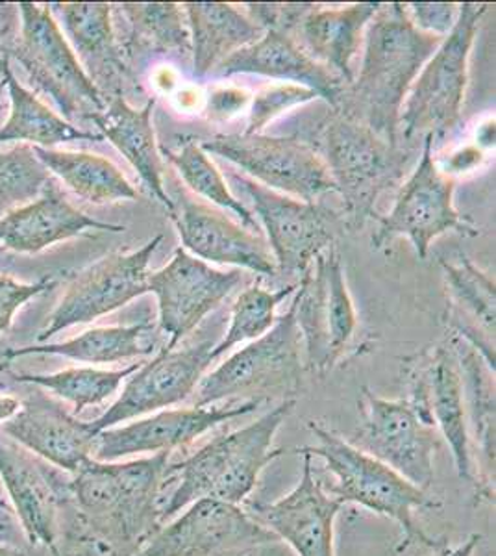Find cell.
I'll use <instances>...</instances> for the list:
<instances>
[{
	"mask_svg": "<svg viewBox=\"0 0 496 556\" xmlns=\"http://www.w3.org/2000/svg\"><path fill=\"white\" fill-rule=\"evenodd\" d=\"M480 540H482L480 534H471L463 544L456 545V547H448V544H443L434 549V555L430 556H474Z\"/></svg>",
	"mask_w": 496,
	"mask_h": 556,
	"instance_id": "f6af8a7d",
	"label": "cell"
},
{
	"mask_svg": "<svg viewBox=\"0 0 496 556\" xmlns=\"http://www.w3.org/2000/svg\"><path fill=\"white\" fill-rule=\"evenodd\" d=\"M264 401H228L225 405L191 406L154 412L128 424L110 427L94 438L93 460L123 462L132 456L173 453L219 425L258 410Z\"/></svg>",
	"mask_w": 496,
	"mask_h": 556,
	"instance_id": "e0dca14e",
	"label": "cell"
},
{
	"mask_svg": "<svg viewBox=\"0 0 496 556\" xmlns=\"http://www.w3.org/2000/svg\"><path fill=\"white\" fill-rule=\"evenodd\" d=\"M441 267L445 273L446 288L453 303L459 308L458 316L463 314L471 317L467 329L454 336L476 349L485 364L495 371V278L474 266L463 254L454 262L441 260Z\"/></svg>",
	"mask_w": 496,
	"mask_h": 556,
	"instance_id": "1f68e13d",
	"label": "cell"
},
{
	"mask_svg": "<svg viewBox=\"0 0 496 556\" xmlns=\"http://www.w3.org/2000/svg\"><path fill=\"white\" fill-rule=\"evenodd\" d=\"M182 8L191 36V60L196 80H204L233 52L264 36V30L233 4L186 2Z\"/></svg>",
	"mask_w": 496,
	"mask_h": 556,
	"instance_id": "f546056e",
	"label": "cell"
},
{
	"mask_svg": "<svg viewBox=\"0 0 496 556\" xmlns=\"http://www.w3.org/2000/svg\"><path fill=\"white\" fill-rule=\"evenodd\" d=\"M404 375L408 380L409 403L448 443L459 479L476 486L466 393L453 338L406 358Z\"/></svg>",
	"mask_w": 496,
	"mask_h": 556,
	"instance_id": "5bb4252c",
	"label": "cell"
},
{
	"mask_svg": "<svg viewBox=\"0 0 496 556\" xmlns=\"http://www.w3.org/2000/svg\"><path fill=\"white\" fill-rule=\"evenodd\" d=\"M93 232H125V227L102 223L75 208L58 186L56 178L44 184L41 195L0 217V243L15 253H39L58 241Z\"/></svg>",
	"mask_w": 496,
	"mask_h": 556,
	"instance_id": "d4e9b609",
	"label": "cell"
},
{
	"mask_svg": "<svg viewBox=\"0 0 496 556\" xmlns=\"http://www.w3.org/2000/svg\"><path fill=\"white\" fill-rule=\"evenodd\" d=\"M239 282L238 269L219 271L178 247L169 264L152 271L147 282L157 299V325L169 336L165 349H176Z\"/></svg>",
	"mask_w": 496,
	"mask_h": 556,
	"instance_id": "d6986e66",
	"label": "cell"
},
{
	"mask_svg": "<svg viewBox=\"0 0 496 556\" xmlns=\"http://www.w3.org/2000/svg\"><path fill=\"white\" fill-rule=\"evenodd\" d=\"M176 186V184H175ZM169 217L180 236L183 251L202 262L243 267L262 277H275L277 264L264 236L251 232L215 208L214 204L191 195L186 188H175L169 195Z\"/></svg>",
	"mask_w": 496,
	"mask_h": 556,
	"instance_id": "ffe728a7",
	"label": "cell"
},
{
	"mask_svg": "<svg viewBox=\"0 0 496 556\" xmlns=\"http://www.w3.org/2000/svg\"><path fill=\"white\" fill-rule=\"evenodd\" d=\"M21 36L4 52L15 58L31 86L56 102L65 121L102 112L106 102L89 80L49 4L20 2Z\"/></svg>",
	"mask_w": 496,
	"mask_h": 556,
	"instance_id": "ba28073f",
	"label": "cell"
},
{
	"mask_svg": "<svg viewBox=\"0 0 496 556\" xmlns=\"http://www.w3.org/2000/svg\"><path fill=\"white\" fill-rule=\"evenodd\" d=\"M0 75L7 83L12 101V112L4 127L0 128V146L10 141H26L34 147L51 149L58 143L69 141H102L101 134L88 132L76 128L62 115L54 114L51 108L44 106L36 93L21 86L10 67V58L0 52Z\"/></svg>",
	"mask_w": 496,
	"mask_h": 556,
	"instance_id": "d6a6232c",
	"label": "cell"
},
{
	"mask_svg": "<svg viewBox=\"0 0 496 556\" xmlns=\"http://www.w3.org/2000/svg\"><path fill=\"white\" fill-rule=\"evenodd\" d=\"M485 160H487V152L484 149H480L476 143H467L459 147L458 151H454L443 164L437 162V167L443 175L454 178L456 175L476 172L484 165Z\"/></svg>",
	"mask_w": 496,
	"mask_h": 556,
	"instance_id": "ee69618b",
	"label": "cell"
},
{
	"mask_svg": "<svg viewBox=\"0 0 496 556\" xmlns=\"http://www.w3.org/2000/svg\"><path fill=\"white\" fill-rule=\"evenodd\" d=\"M10 514H12V506L8 505L7 501L0 497V516L2 518H10ZM0 542H4L2 534H0Z\"/></svg>",
	"mask_w": 496,
	"mask_h": 556,
	"instance_id": "c3c4849f",
	"label": "cell"
},
{
	"mask_svg": "<svg viewBox=\"0 0 496 556\" xmlns=\"http://www.w3.org/2000/svg\"><path fill=\"white\" fill-rule=\"evenodd\" d=\"M415 28L406 4H382L365 28L364 58L358 76L341 91L335 112L398 143V121L415 78L441 41Z\"/></svg>",
	"mask_w": 496,
	"mask_h": 556,
	"instance_id": "6da1fadb",
	"label": "cell"
},
{
	"mask_svg": "<svg viewBox=\"0 0 496 556\" xmlns=\"http://www.w3.org/2000/svg\"><path fill=\"white\" fill-rule=\"evenodd\" d=\"M308 429L319 443L306 445L304 450L314 458H322L328 471L333 475L335 482L327 488L330 495L343 505L354 503L369 513L395 521L404 534L398 551L408 549L409 545L415 544L428 549H437L446 544L428 536L415 518V513L419 510L441 508L440 501L430 497L428 492L414 486L395 469L358 450L319 421H308Z\"/></svg>",
	"mask_w": 496,
	"mask_h": 556,
	"instance_id": "277c9868",
	"label": "cell"
},
{
	"mask_svg": "<svg viewBox=\"0 0 496 556\" xmlns=\"http://www.w3.org/2000/svg\"><path fill=\"white\" fill-rule=\"evenodd\" d=\"M295 405V399L280 401L254 424L209 440L183 460L170 462L160 505L162 525L199 500L241 506L264 469L285 453L275 450L272 442Z\"/></svg>",
	"mask_w": 496,
	"mask_h": 556,
	"instance_id": "7a4b0ae2",
	"label": "cell"
},
{
	"mask_svg": "<svg viewBox=\"0 0 496 556\" xmlns=\"http://www.w3.org/2000/svg\"><path fill=\"white\" fill-rule=\"evenodd\" d=\"M56 285L54 278H43L36 285H21L7 275H0V334L7 332L12 325L15 312L25 306L30 299L38 298Z\"/></svg>",
	"mask_w": 496,
	"mask_h": 556,
	"instance_id": "b9f144b4",
	"label": "cell"
},
{
	"mask_svg": "<svg viewBox=\"0 0 496 556\" xmlns=\"http://www.w3.org/2000/svg\"><path fill=\"white\" fill-rule=\"evenodd\" d=\"M295 303L278 317L277 325L254 342L204 375L196 386L193 406L228 401L295 399L302 384V336L296 327Z\"/></svg>",
	"mask_w": 496,
	"mask_h": 556,
	"instance_id": "52a82bcc",
	"label": "cell"
},
{
	"mask_svg": "<svg viewBox=\"0 0 496 556\" xmlns=\"http://www.w3.org/2000/svg\"><path fill=\"white\" fill-rule=\"evenodd\" d=\"M317 99L319 97L315 91L295 84H272L259 89L256 96H252L249 127L245 128V132L262 134V130L280 115Z\"/></svg>",
	"mask_w": 496,
	"mask_h": 556,
	"instance_id": "ab89813d",
	"label": "cell"
},
{
	"mask_svg": "<svg viewBox=\"0 0 496 556\" xmlns=\"http://www.w3.org/2000/svg\"><path fill=\"white\" fill-rule=\"evenodd\" d=\"M0 432L31 455L73 475L93 458L97 434L89 421L76 419L73 412L41 392L21 401L20 410L2 424Z\"/></svg>",
	"mask_w": 496,
	"mask_h": 556,
	"instance_id": "7402d4cb",
	"label": "cell"
},
{
	"mask_svg": "<svg viewBox=\"0 0 496 556\" xmlns=\"http://www.w3.org/2000/svg\"><path fill=\"white\" fill-rule=\"evenodd\" d=\"M408 17L417 30L446 38L458 21L459 4L453 2H414L406 4Z\"/></svg>",
	"mask_w": 496,
	"mask_h": 556,
	"instance_id": "60d3db41",
	"label": "cell"
},
{
	"mask_svg": "<svg viewBox=\"0 0 496 556\" xmlns=\"http://www.w3.org/2000/svg\"><path fill=\"white\" fill-rule=\"evenodd\" d=\"M49 7L60 15L78 62L104 102L125 97L126 84L138 83V78L126 64L120 41L115 38L114 7L106 2H65Z\"/></svg>",
	"mask_w": 496,
	"mask_h": 556,
	"instance_id": "cb8c5ba5",
	"label": "cell"
},
{
	"mask_svg": "<svg viewBox=\"0 0 496 556\" xmlns=\"http://www.w3.org/2000/svg\"><path fill=\"white\" fill-rule=\"evenodd\" d=\"M301 479L288 495L251 513L296 556H335V519L341 503L314 473V456L301 447Z\"/></svg>",
	"mask_w": 496,
	"mask_h": 556,
	"instance_id": "44dd1931",
	"label": "cell"
},
{
	"mask_svg": "<svg viewBox=\"0 0 496 556\" xmlns=\"http://www.w3.org/2000/svg\"><path fill=\"white\" fill-rule=\"evenodd\" d=\"M156 97H151L143 108H133L125 97L107 99L102 112H91L86 119L93 121L102 138L125 156L152 195L164 204L167 212L173 208L169 191L165 188V165L157 147L156 130L152 123Z\"/></svg>",
	"mask_w": 496,
	"mask_h": 556,
	"instance_id": "83f0119b",
	"label": "cell"
},
{
	"mask_svg": "<svg viewBox=\"0 0 496 556\" xmlns=\"http://www.w3.org/2000/svg\"><path fill=\"white\" fill-rule=\"evenodd\" d=\"M215 343L201 342L186 349H162L138 367L123 386V392L102 416L89 421L94 434L128 424L154 412L167 410L193 397L207 367L212 366Z\"/></svg>",
	"mask_w": 496,
	"mask_h": 556,
	"instance_id": "ac0fdd59",
	"label": "cell"
},
{
	"mask_svg": "<svg viewBox=\"0 0 496 556\" xmlns=\"http://www.w3.org/2000/svg\"><path fill=\"white\" fill-rule=\"evenodd\" d=\"M162 241L164 235L154 236L138 251L107 254L78 273L67 286L60 304L47 317V327L39 332L38 342H47L51 336L75 325H86L107 316L149 293V264Z\"/></svg>",
	"mask_w": 496,
	"mask_h": 556,
	"instance_id": "9a60e30c",
	"label": "cell"
},
{
	"mask_svg": "<svg viewBox=\"0 0 496 556\" xmlns=\"http://www.w3.org/2000/svg\"><path fill=\"white\" fill-rule=\"evenodd\" d=\"M480 149H487L495 147V119L485 121L484 125H480L476 130V141H474Z\"/></svg>",
	"mask_w": 496,
	"mask_h": 556,
	"instance_id": "bcb514c9",
	"label": "cell"
},
{
	"mask_svg": "<svg viewBox=\"0 0 496 556\" xmlns=\"http://www.w3.org/2000/svg\"><path fill=\"white\" fill-rule=\"evenodd\" d=\"M4 88H7V83H4V80H0V97L4 93Z\"/></svg>",
	"mask_w": 496,
	"mask_h": 556,
	"instance_id": "f5cc1de1",
	"label": "cell"
},
{
	"mask_svg": "<svg viewBox=\"0 0 496 556\" xmlns=\"http://www.w3.org/2000/svg\"><path fill=\"white\" fill-rule=\"evenodd\" d=\"M8 366H10V362H0V374H4V371H8ZM4 388H7V382H2V380H0V390H4Z\"/></svg>",
	"mask_w": 496,
	"mask_h": 556,
	"instance_id": "f907efd6",
	"label": "cell"
},
{
	"mask_svg": "<svg viewBox=\"0 0 496 556\" xmlns=\"http://www.w3.org/2000/svg\"><path fill=\"white\" fill-rule=\"evenodd\" d=\"M317 152L340 193L341 214L348 228H361L377 217L380 197L398 186L414 156L335 110L321 125Z\"/></svg>",
	"mask_w": 496,
	"mask_h": 556,
	"instance_id": "8992f818",
	"label": "cell"
},
{
	"mask_svg": "<svg viewBox=\"0 0 496 556\" xmlns=\"http://www.w3.org/2000/svg\"><path fill=\"white\" fill-rule=\"evenodd\" d=\"M8 36V28L7 26H0V51H2V41H4V38Z\"/></svg>",
	"mask_w": 496,
	"mask_h": 556,
	"instance_id": "816d5d0a",
	"label": "cell"
},
{
	"mask_svg": "<svg viewBox=\"0 0 496 556\" xmlns=\"http://www.w3.org/2000/svg\"><path fill=\"white\" fill-rule=\"evenodd\" d=\"M0 556H25V553H21L15 547H8V545L0 544Z\"/></svg>",
	"mask_w": 496,
	"mask_h": 556,
	"instance_id": "681fc988",
	"label": "cell"
},
{
	"mask_svg": "<svg viewBox=\"0 0 496 556\" xmlns=\"http://www.w3.org/2000/svg\"><path fill=\"white\" fill-rule=\"evenodd\" d=\"M170 453L136 460L86 462L69 482L71 497L106 544L136 556L162 527L160 505Z\"/></svg>",
	"mask_w": 496,
	"mask_h": 556,
	"instance_id": "3957f363",
	"label": "cell"
},
{
	"mask_svg": "<svg viewBox=\"0 0 496 556\" xmlns=\"http://www.w3.org/2000/svg\"><path fill=\"white\" fill-rule=\"evenodd\" d=\"M228 177L251 197L252 214H256L254 217H258L267 235L277 275L302 278L315 258L333 245L341 228H345L343 215L322 203H308L269 190L238 169H228Z\"/></svg>",
	"mask_w": 496,
	"mask_h": 556,
	"instance_id": "7c38bea8",
	"label": "cell"
},
{
	"mask_svg": "<svg viewBox=\"0 0 496 556\" xmlns=\"http://www.w3.org/2000/svg\"><path fill=\"white\" fill-rule=\"evenodd\" d=\"M359 408L364 421L352 438V445L428 492L434 482L435 453L443 447L440 430L428 424L408 399L378 397L369 388H364Z\"/></svg>",
	"mask_w": 496,
	"mask_h": 556,
	"instance_id": "4fadbf2b",
	"label": "cell"
},
{
	"mask_svg": "<svg viewBox=\"0 0 496 556\" xmlns=\"http://www.w3.org/2000/svg\"><path fill=\"white\" fill-rule=\"evenodd\" d=\"M296 285H288L280 290H265L264 286H249L241 295L236 299L232 306V317L228 325L227 334L222 336L219 343L212 349V361H217L230 349L238 348L239 343L254 342L267 334L277 325V308L280 304L295 293Z\"/></svg>",
	"mask_w": 496,
	"mask_h": 556,
	"instance_id": "74e56055",
	"label": "cell"
},
{
	"mask_svg": "<svg viewBox=\"0 0 496 556\" xmlns=\"http://www.w3.org/2000/svg\"><path fill=\"white\" fill-rule=\"evenodd\" d=\"M487 10L489 4H459L453 30L415 78L398 121V143L404 149L417 152L427 136L437 141L461 127L469 58Z\"/></svg>",
	"mask_w": 496,
	"mask_h": 556,
	"instance_id": "5b68a950",
	"label": "cell"
},
{
	"mask_svg": "<svg viewBox=\"0 0 496 556\" xmlns=\"http://www.w3.org/2000/svg\"><path fill=\"white\" fill-rule=\"evenodd\" d=\"M128 21V39L120 41L126 64L136 76L141 62L160 54L191 56V36L188 20L180 4L147 2V4H117Z\"/></svg>",
	"mask_w": 496,
	"mask_h": 556,
	"instance_id": "4dcf8cb0",
	"label": "cell"
},
{
	"mask_svg": "<svg viewBox=\"0 0 496 556\" xmlns=\"http://www.w3.org/2000/svg\"><path fill=\"white\" fill-rule=\"evenodd\" d=\"M20 406V399L12 397V395H0V424H4L10 417L15 416Z\"/></svg>",
	"mask_w": 496,
	"mask_h": 556,
	"instance_id": "7dc6e473",
	"label": "cell"
},
{
	"mask_svg": "<svg viewBox=\"0 0 496 556\" xmlns=\"http://www.w3.org/2000/svg\"><path fill=\"white\" fill-rule=\"evenodd\" d=\"M49 169L39 162L30 146L0 152V212H12L38 199L51 180Z\"/></svg>",
	"mask_w": 496,
	"mask_h": 556,
	"instance_id": "f35d334b",
	"label": "cell"
},
{
	"mask_svg": "<svg viewBox=\"0 0 496 556\" xmlns=\"http://www.w3.org/2000/svg\"><path fill=\"white\" fill-rule=\"evenodd\" d=\"M217 78L233 75H259L282 83L311 89L328 106H338L345 84L327 67L302 51L301 45L288 33L265 30L264 36L233 52L212 73Z\"/></svg>",
	"mask_w": 496,
	"mask_h": 556,
	"instance_id": "484cf974",
	"label": "cell"
},
{
	"mask_svg": "<svg viewBox=\"0 0 496 556\" xmlns=\"http://www.w3.org/2000/svg\"><path fill=\"white\" fill-rule=\"evenodd\" d=\"M252 96L238 86H212L204 97V115L215 123H225L243 114L251 106Z\"/></svg>",
	"mask_w": 496,
	"mask_h": 556,
	"instance_id": "7bdbcfd3",
	"label": "cell"
},
{
	"mask_svg": "<svg viewBox=\"0 0 496 556\" xmlns=\"http://www.w3.org/2000/svg\"><path fill=\"white\" fill-rule=\"evenodd\" d=\"M152 330L151 321L117 325V327H94L67 342L28 345V348L8 349L4 361L20 358L26 354H58L84 364H117V362L139 358L154 351L152 345L143 343L147 332Z\"/></svg>",
	"mask_w": 496,
	"mask_h": 556,
	"instance_id": "e575fe53",
	"label": "cell"
},
{
	"mask_svg": "<svg viewBox=\"0 0 496 556\" xmlns=\"http://www.w3.org/2000/svg\"><path fill=\"white\" fill-rule=\"evenodd\" d=\"M432 136L422 139L421 159L408 180L400 186L390 214L380 215L372 235V249H383L395 238H408L417 258L424 260L432 241L456 232L476 238L482 230L471 217L459 214L454 204L456 178L446 177L437 167Z\"/></svg>",
	"mask_w": 496,
	"mask_h": 556,
	"instance_id": "9c48e42d",
	"label": "cell"
},
{
	"mask_svg": "<svg viewBox=\"0 0 496 556\" xmlns=\"http://www.w3.org/2000/svg\"><path fill=\"white\" fill-rule=\"evenodd\" d=\"M278 542L239 505L199 500L147 540L136 556H227Z\"/></svg>",
	"mask_w": 496,
	"mask_h": 556,
	"instance_id": "2e32d148",
	"label": "cell"
},
{
	"mask_svg": "<svg viewBox=\"0 0 496 556\" xmlns=\"http://www.w3.org/2000/svg\"><path fill=\"white\" fill-rule=\"evenodd\" d=\"M466 393L469 437L476 451V495L495 501V371L466 340L453 336Z\"/></svg>",
	"mask_w": 496,
	"mask_h": 556,
	"instance_id": "f1b7e54d",
	"label": "cell"
},
{
	"mask_svg": "<svg viewBox=\"0 0 496 556\" xmlns=\"http://www.w3.org/2000/svg\"><path fill=\"white\" fill-rule=\"evenodd\" d=\"M0 481L7 488L13 513L20 519L26 540L51 551L52 556H62L58 549L60 486L38 456L23 450L2 432Z\"/></svg>",
	"mask_w": 496,
	"mask_h": 556,
	"instance_id": "603a6c76",
	"label": "cell"
},
{
	"mask_svg": "<svg viewBox=\"0 0 496 556\" xmlns=\"http://www.w3.org/2000/svg\"><path fill=\"white\" fill-rule=\"evenodd\" d=\"M199 146L236 165L254 182L283 195L317 203L322 195L335 193V184L319 152L298 136L215 134L201 139Z\"/></svg>",
	"mask_w": 496,
	"mask_h": 556,
	"instance_id": "8fae6325",
	"label": "cell"
},
{
	"mask_svg": "<svg viewBox=\"0 0 496 556\" xmlns=\"http://www.w3.org/2000/svg\"><path fill=\"white\" fill-rule=\"evenodd\" d=\"M160 152L162 156L169 160L178 177L182 178V182L188 186L191 195L201 197L206 203L219 208L230 210L243 227L249 228L251 232L262 235L258 219L245 204L239 201L238 197L232 195L222 173L209 160L207 152L202 151L199 146V139H186L178 149L162 146Z\"/></svg>",
	"mask_w": 496,
	"mask_h": 556,
	"instance_id": "d590c367",
	"label": "cell"
},
{
	"mask_svg": "<svg viewBox=\"0 0 496 556\" xmlns=\"http://www.w3.org/2000/svg\"><path fill=\"white\" fill-rule=\"evenodd\" d=\"M141 364L112 369H94V367H71L51 375H15L13 379L23 384L39 386L56 397L73 405V416H78L88 406L102 405L107 399L114 397L130 375L138 371Z\"/></svg>",
	"mask_w": 496,
	"mask_h": 556,
	"instance_id": "8d00e7d4",
	"label": "cell"
},
{
	"mask_svg": "<svg viewBox=\"0 0 496 556\" xmlns=\"http://www.w3.org/2000/svg\"><path fill=\"white\" fill-rule=\"evenodd\" d=\"M31 151L51 175H56L75 195L88 203L101 206L138 199V191L126 180L119 167L99 154L54 151L43 147H31Z\"/></svg>",
	"mask_w": 496,
	"mask_h": 556,
	"instance_id": "836d02e7",
	"label": "cell"
},
{
	"mask_svg": "<svg viewBox=\"0 0 496 556\" xmlns=\"http://www.w3.org/2000/svg\"><path fill=\"white\" fill-rule=\"evenodd\" d=\"M293 303L308 369L325 377L345 358L359 330L358 312L335 247H328L302 275Z\"/></svg>",
	"mask_w": 496,
	"mask_h": 556,
	"instance_id": "30bf717a",
	"label": "cell"
},
{
	"mask_svg": "<svg viewBox=\"0 0 496 556\" xmlns=\"http://www.w3.org/2000/svg\"><path fill=\"white\" fill-rule=\"evenodd\" d=\"M380 2L321 8L314 4L296 26L293 38L311 60L327 67L341 83L354 80V60L364 45L365 28Z\"/></svg>",
	"mask_w": 496,
	"mask_h": 556,
	"instance_id": "4316f807",
	"label": "cell"
}]
</instances>
